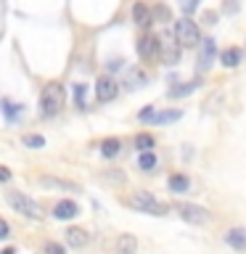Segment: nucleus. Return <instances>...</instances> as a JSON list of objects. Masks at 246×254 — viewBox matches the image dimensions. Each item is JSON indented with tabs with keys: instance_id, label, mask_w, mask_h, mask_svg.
I'll return each instance as SVG.
<instances>
[{
	"instance_id": "f257e3e1",
	"label": "nucleus",
	"mask_w": 246,
	"mask_h": 254,
	"mask_svg": "<svg viewBox=\"0 0 246 254\" xmlns=\"http://www.w3.org/2000/svg\"><path fill=\"white\" fill-rule=\"evenodd\" d=\"M63 103H66V90H63V85H59V82L45 85L43 93H40V117H45V119L56 117L63 109Z\"/></svg>"
},
{
	"instance_id": "f03ea898",
	"label": "nucleus",
	"mask_w": 246,
	"mask_h": 254,
	"mask_svg": "<svg viewBox=\"0 0 246 254\" xmlns=\"http://www.w3.org/2000/svg\"><path fill=\"white\" fill-rule=\"evenodd\" d=\"M5 198H8V204H11V209L19 212V214H24L27 220H43V217H45V209H43V206H40L32 196L24 193V190H11Z\"/></svg>"
},
{
	"instance_id": "7ed1b4c3",
	"label": "nucleus",
	"mask_w": 246,
	"mask_h": 254,
	"mask_svg": "<svg viewBox=\"0 0 246 254\" xmlns=\"http://www.w3.org/2000/svg\"><path fill=\"white\" fill-rule=\"evenodd\" d=\"M175 40H178L180 48H196L201 43V29H198V24L193 19H188V16H183L180 21H175Z\"/></svg>"
},
{
	"instance_id": "20e7f679",
	"label": "nucleus",
	"mask_w": 246,
	"mask_h": 254,
	"mask_svg": "<svg viewBox=\"0 0 246 254\" xmlns=\"http://www.w3.org/2000/svg\"><path fill=\"white\" fill-rule=\"evenodd\" d=\"M127 204L132 206V209L138 212H146V214H156V217H162V214H167V204L159 201L156 196H151L148 190H135V193L127 198Z\"/></svg>"
},
{
	"instance_id": "39448f33",
	"label": "nucleus",
	"mask_w": 246,
	"mask_h": 254,
	"mask_svg": "<svg viewBox=\"0 0 246 254\" xmlns=\"http://www.w3.org/2000/svg\"><path fill=\"white\" fill-rule=\"evenodd\" d=\"M180 51H183V48L178 45V40H175L172 32H164V35L159 37V59H162V64H167V66L178 64Z\"/></svg>"
},
{
	"instance_id": "423d86ee",
	"label": "nucleus",
	"mask_w": 246,
	"mask_h": 254,
	"mask_svg": "<svg viewBox=\"0 0 246 254\" xmlns=\"http://www.w3.org/2000/svg\"><path fill=\"white\" fill-rule=\"evenodd\" d=\"M178 209V214L185 222H190V225H204V222H209V212L204 209V206H198V204H178L175 206Z\"/></svg>"
},
{
	"instance_id": "0eeeda50",
	"label": "nucleus",
	"mask_w": 246,
	"mask_h": 254,
	"mask_svg": "<svg viewBox=\"0 0 246 254\" xmlns=\"http://www.w3.org/2000/svg\"><path fill=\"white\" fill-rule=\"evenodd\" d=\"M135 48H138V56L143 61H156L159 59V37L156 35H140Z\"/></svg>"
},
{
	"instance_id": "6e6552de",
	"label": "nucleus",
	"mask_w": 246,
	"mask_h": 254,
	"mask_svg": "<svg viewBox=\"0 0 246 254\" xmlns=\"http://www.w3.org/2000/svg\"><path fill=\"white\" fill-rule=\"evenodd\" d=\"M117 93H119L117 79H111V77H98V82H95V98H98V103L114 101Z\"/></svg>"
},
{
	"instance_id": "1a4fd4ad",
	"label": "nucleus",
	"mask_w": 246,
	"mask_h": 254,
	"mask_svg": "<svg viewBox=\"0 0 246 254\" xmlns=\"http://www.w3.org/2000/svg\"><path fill=\"white\" fill-rule=\"evenodd\" d=\"M214 56H217V45H214L212 37H206L201 43V51H198V71H206L214 64Z\"/></svg>"
},
{
	"instance_id": "9d476101",
	"label": "nucleus",
	"mask_w": 246,
	"mask_h": 254,
	"mask_svg": "<svg viewBox=\"0 0 246 254\" xmlns=\"http://www.w3.org/2000/svg\"><path fill=\"white\" fill-rule=\"evenodd\" d=\"M63 238H66V244L71 249H82V246H87V241H90V233H87L85 228H66Z\"/></svg>"
},
{
	"instance_id": "9b49d317",
	"label": "nucleus",
	"mask_w": 246,
	"mask_h": 254,
	"mask_svg": "<svg viewBox=\"0 0 246 254\" xmlns=\"http://www.w3.org/2000/svg\"><path fill=\"white\" fill-rule=\"evenodd\" d=\"M132 21L138 24L140 29H148L151 24H154V16H151V8H148L146 3H140V0L132 5Z\"/></svg>"
},
{
	"instance_id": "f8f14e48",
	"label": "nucleus",
	"mask_w": 246,
	"mask_h": 254,
	"mask_svg": "<svg viewBox=\"0 0 246 254\" xmlns=\"http://www.w3.org/2000/svg\"><path fill=\"white\" fill-rule=\"evenodd\" d=\"M79 214V204L77 201H59L53 206V217L56 220H74Z\"/></svg>"
},
{
	"instance_id": "ddd939ff",
	"label": "nucleus",
	"mask_w": 246,
	"mask_h": 254,
	"mask_svg": "<svg viewBox=\"0 0 246 254\" xmlns=\"http://www.w3.org/2000/svg\"><path fill=\"white\" fill-rule=\"evenodd\" d=\"M225 244L233 246L236 252H246V228H233L225 233Z\"/></svg>"
},
{
	"instance_id": "4468645a",
	"label": "nucleus",
	"mask_w": 246,
	"mask_h": 254,
	"mask_svg": "<svg viewBox=\"0 0 246 254\" xmlns=\"http://www.w3.org/2000/svg\"><path fill=\"white\" fill-rule=\"evenodd\" d=\"M241 59H244V51H241V48H228V51L220 53V64H222L225 69H236L238 64H241Z\"/></svg>"
},
{
	"instance_id": "2eb2a0df",
	"label": "nucleus",
	"mask_w": 246,
	"mask_h": 254,
	"mask_svg": "<svg viewBox=\"0 0 246 254\" xmlns=\"http://www.w3.org/2000/svg\"><path fill=\"white\" fill-rule=\"evenodd\" d=\"M138 252V238L132 233H122L117 238V254H135Z\"/></svg>"
},
{
	"instance_id": "dca6fc26",
	"label": "nucleus",
	"mask_w": 246,
	"mask_h": 254,
	"mask_svg": "<svg viewBox=\"0 0 246 254\" xmlns=\"http://www.w3.org/2000/svg\"><path fill=\"white\" fill-rule=\"evenodd\" d=\"M167 188L172 190V193H188V188H190V180H188V175H170V180H167Z\"/></svg>"
},
{
	"instance_id": "f3484780",
	"label": "nucleus",
	"mask_w": 246,
	"mask_h": 254,
	"mask_svg": "<svg viewBox=\"0 0 246 254\" xmlns=\"http://www.w3.org/2000/svg\"><path fill=\"white\" fill-rule=\"evenodd\" d=\"M40 186H45V188H61V190H79L74 183H66V180H59V178H48V175H40L37 178Z\"/></svg>"
},
{
	"instance_id": "a211bd4d",
	"label": "nucleus",
	"mask_w": 246,
	"mask_h": 254,
	"mask_svg": "<svg viewBox=\"0 0 246 254\" xmlns=\"http://www.w3.org/2000/svg\"><path fill=\"white\" fill-rule=\"evenodd\" d=\"M119 151H122V140H119V138H106V140H101V154L106 156V159H114Z\"/></svg>"
},
{
	"instance_id": "6ab92c4d",
	"label": "nucleus",
	"mask_w": 246,
	"mask_h": 254,
	"mask_svg": "<svg viewBox=\"0 0 246 254\" xmlns=\"http://www.w3.org/2000/svg\"><path fill=\"white\" fill-rule=\"evenodd\" d=\"M180 117H183L180 109H167V111H159V114H154V119H151V122H154V125H170V122H178Z\"/></svg>"
},
{
	"instance_id": "aec40b11",
	"label": "nucleus",
	"mask_w": 246,
	"mask_h": 254,
	"mask_svg": "<svg viewBox=\"0 0 246 254\" xmlns=\"http://www.w3.org/2000/svg\"><path fill=\"white\" fill-rule=\"evenodd\" d=\"M154 146H156L154 135H148V132H138V135H135V148H138L140 154H146V151H151Z\"/></svg>"
},
{
	"instance_id": "412c9836",
	"label": "nucleus",
	"mask_w": 246,
	"mask_h": 254,
	"mask_svg": "<svg viewBox=\"0 0 246 254\" xmlns=\"http://www.w3.org/2000/svg\"><path fill=\"white\" fill-rule=\"evenodd\" d=\"M198 87V79L193 82H180L178 87H170V98H183V95H190Z\"/></svg>"
},
{
	"instance_id": "4be33fe9",
	"label": "nucleus",
	"mask_w": 246,
	"mask_h": 254,
	"mask_svg": "<svg viewBox=\"0 0 246 254\" xmlns=\"http://www.w3.org/2000/svg\"><path fill=\"white\" fill-rule=\"evenodd\" d=\"M148 82V77H146V71H140V69H130L127 71V87H143Z\"/></svg>"
},
{
	"instance_id": "5701e85b",
	"label": "nucleus",
	"mask_w": 246,
	"mask_h": 254,
	"mask_svg": "<svg viewBox=\"0 0 246 254\" xmlns=\"http://www.w3.org/2000/svg\"><path fill=\"white\" fill-rule=\"evenodd\" d=\"M138 167H140L143 172H154V170H156V156H154V151L140 154V156H138Z\"/></svg>"
},
{
	"instance_id": "b1692460",
	"label": "nucleus",
	"mask_w": 246,
	"mask_h": 254,
	"mask_svg": "<svg viewBox=\"0 0 246 254\" xmlns=\"http://www.w3.org/2000/svg\"><path fill=\"white\" fill-rule=\"evenodd\" d=\"M151 16H154V21H170V8L167 5H154L151 8Z\"/></svg>"
},
{
	"instance_id": "393cba45",
	"label": "nucleus",
	"mask_w": 246,
	"mask_h": 254,
	"mask_svg": "<svg viewBox=\"0 0 246 254\" xmlns=\"http://www.w3.org/2000/svg\"><path fill=\"white\" fill-rule=\"evenodd\" d=\"M24 146H27V148H43L45 146V138H43V135H24Z\"/></svg>"
},
{
	"instance_id": "a878e982",
	"label": "nucleus",
	"mask_w": 246,
	"mask_h": 254,
	"mask_svg": "<svg viewBox=\"0 0 246 254\" xmlns=\"http://www.w3.org/2000/svg\"><path fill=\"white\" fill-rule=\"evenodd\" d=\"M71 90H74V103H77V106L79 109H85L87 106V103H85V85H74V87H71Z\"/></svg>"
},
{
	"instance_id": "bb28decb",
	"label": "nucleus",
	"mask_w": 246,
	"mask_h": 254,
	"mask_svg": "<svg viewBox=\"0 0 246 254\" xmlns=\"http://www.w3.org/2000/svg\"><path fill=\"white\" fill-rule=\"evenodd\" d=\"M43 254H66V249H63L61 244H56V241H45Z\"/></svg>"
},
{
	"instance_id": "cd10ccee",
	"label": "nucleus",
	"mask_w": 246,
	"mask_h": 254,
	"mask_svg": "<svg viewBox=\"0 0 246 254\" xmlns=\"http://www.w3.org/2000/svg\"><path fill=\"white\" fill-rule=\"evenodd\" d=\"M178 3H180V11L185 13V16H190L198 8V0H178Z\"/></svg>"
},
{
	"instance_id": "c85d7f7f",
	"label": "nucleus",
	"mask_w": 246,
	"mask_h": 254,
	"mask_svg": "<svg viewBox=\"0 0 246 254\" xmlns=\"http://www.w3.org/2000/svg\"><path fill=\"white\" fill-rule=\"evenodd\" d=\"M154 114H156L154 106H146V109H143L140 114H138V119H140V122H151V119H154Z\"/></svg>"
},
{
	"instance_id": "c756f323",
	"label": "nucleus",
	"mask_w": 246,
	"mask_h": 254,
	"mask_svg": "<svg viewBox=\"0 0 246 254\" xmlns=\"http://www.w3.org/2000/svg\"><path fill=\"white\" fill-rule=\"evenodd\" d=\"M11 236V225H8V222L0 217V241H3V238H8Z\"/></svg>"
},
{
	"instance_id": "7c9ffc66",
	"label": "nucleus",
	"mask_w": 246,
	"mask_h": 254,
	"mask_svg": "<svg viewBox=\"0 0 246 254\" xmlns=\"http://www.w3.org/2000/svg\"><path fill=\"white\" fill-rule=\"evenodd\" d=\"M8 180H11V170L0 164V183H8Z\"/></svg>"
},
{
	"instance_id": "2f4dec72",
	"label": "nucleus",
	"mask_w": 246,
	"mask_h": 254,
	"mask_svg": "<svg viewBox=\"0 0 246 254\" xmlns=\"http://www.w3.org/2000/svg\"><path fill=\"white\" fill-rule=\"evenodd\" d=\"M0 254H16V249H3V252H0Z\"/></svg>"
}]
</instances>
